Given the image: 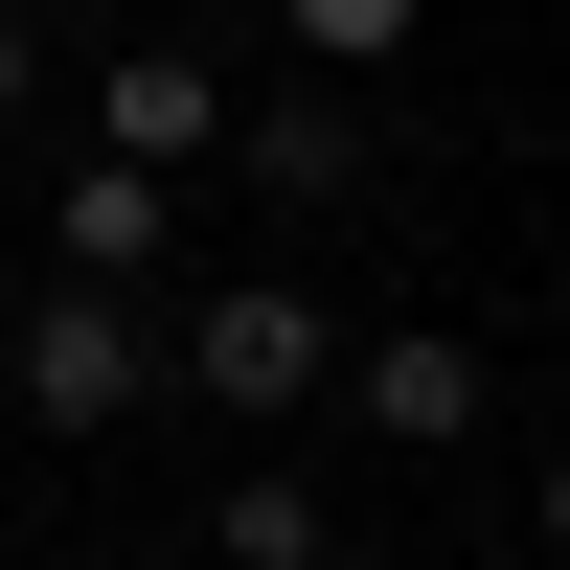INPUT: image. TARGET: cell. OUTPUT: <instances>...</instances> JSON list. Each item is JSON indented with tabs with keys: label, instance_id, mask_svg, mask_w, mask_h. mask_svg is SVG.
<instances>
[{
	"label": "cell",
	"instance_id": "obj_1",
	"mask_svg": "<svg viewBox=\"0 0 570 570\" xmlns=\"http://www.w3.org/2000/svg\"><path fill=\"white\" fill-rule=\"evenodd\" d=\"M160 297H91V274H46L23 320H0V389H23V434H115L137 389H160Z\"/></svg>",
	"mask_w": 570,
	"mask_h": 570
},
{
	"label": "cell",
	"instance_id": "obj_2",
	"mask_svg": "<svg viewBox=\"0 0 570 570\" xmlns=\"http://www.w3.org/2000/svg\"><path fill=\"white\" fill-rule=\"evenodd\" d=\"M183 389H206V411H343V297H297V274H228V297L183 320Z\"/></svg>",
	"mask_w": 570,
	"mask_h": 570
},
{
	"label": "cell",
	"instance_id": "obj_3",
	"mask_svg": "<svg viewBox=\"0 0 570 570\" xmlns=\"http://www.w3.org/2000/svg\"><path fill=\"white\" fill-rule=\"evenodd\" d=\"M343 411L389 456H456V434H480V343H456V320H365V343H343Z\"/></svg>",
	"mask_w": 570,
	"mask_h": 570
},
{
	"label": "cell",
	"instance_id": "obj_4",
	"mask_svg": "<svg viewBox=\"0 0 570 570\" xmlns=\"http://www.w3.org/2000/svg\"><path fill=\"white\" fill-rule=\"evenodd\" d=\"M91 160H160V183H206V160H228V91H206V46H115V69H91Z\"/></svg>",
	"mask_w": 570,
	"mask_h": 570
},
{
	"label": "cell",
	"instance_id": "obj_5",
	"mask_svg": "<svg viewBox=\"0 0 570 570\" xmlns=\"http://www.w3.org/2000/svg\"><path fill=\"white\" fill-rule=\"evenodd\" d=\"M228 160H252L274 206H365V91H343V69H297V91H252V115H228Z\"/></svg>",
	"mask_w": 570,
	"mask_h": 570
},
{
	"label": "cell",
	"instance_id": "obj_6",
	"mask_svg": "<svg viewBox=\"0 0 570 570\" xmlns=\"http://www.w3.org/2000/svg\"><path fill=\"white\" fill-rule=\"evenodd\" d=\"M160 228H183L160 160H69V183H46V274H91V297H137V274H160Z\"/></svg>",
	"mask_w": 570,
	"mask_h": 570
},
{
	"label": "cell",
	"instance_id": "obj_7",
	"mask_svg": "<svg viewBox=\"0 0 570 570\" xmlns=\"http://www.w3.org/2000/svg\"><path fill=\"white\" fill-rule=\"evenodd\" d=\"M206 570H343V502H320L297 456H252V480L206 502Z\"/></svg>",
	"mask_w": 570,
	"mask_h": 570
},
{
	"label": "cell",
	"instance_id": "obj_8",
	"mask_svg": "<svg viewBox=\"0 0 570 570\" xmlns=\"http://www.w3.org/2000/svg\"><path fill=\"white\" fill-rule=\"evenodd\" d=\"M274 23H297V69L365 91V69H411V23H434V0H274Z\"/></svg>",
	"mask_w": 570,
	"mask_h": 570
},
{
	"label": "cell",
	"instance_id": "obj_9",
	"mask_svg": "<svg viewBox=\"0 0 570 570\" xmlns=\"http://www.w3.org/2000/svg\"><path fill=\"white\" fill-rule=\"evenodd\" d=\"M0 137H46V23L0 0Z\"/></svg>",
	"mask_w": 570,
	"mask_h": 570
},
{
	"label": "cell",
	"instance_id": "obj_10",
	"mask_svg": "<svg viewBox=\"0 0 570 570\" xmlns=\"http://www.w3.org/2000/svg\"><path fill=\"white\" fill-rule=\"evenodd\" d=\"M525 525H548V570H570V456H548V502H525Z\"/></svg>",
	"mask_w": 570,
	"mask_h": 570
},
{
	"label": "cell",
	"instance_id": "obj_11",
	"mask_svg": "<svg viewBox=\"0 0 570 570\" xmlns=\"http://www.w3.org/2000/svg\"><path fill=\"white\" fill-rule=\"evenodd\" d=\"M23 23H115V0H23Z\"/></svg>",
	"mask_w": 570,
	"mask_h": 570
},
{
	"label": "cell",
	"instance_id": "obj_12",
	"mask_svg": "<svg viewBox=\"0 0 570 570\" xmlns=\"http://www.w3.org/2000/svg\"><path fill=\"white\" fill-rule=\"evenodd\" d=\"M411 570H480V548H411Z\"/></svg>",
	"mask_w": 570,
	"mask_h": 570
}]
</instances>
